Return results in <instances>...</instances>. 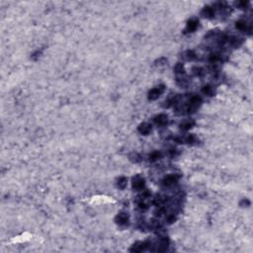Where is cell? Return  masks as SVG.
Instances as JSON below:
<instances>
[{"mask_svg": "<svg viewBox=\"0 0 253 253\" xmlns=\"http://www.w3.org/2000/svg\"><path fill=\"white\" fill-rule=\"evenodd\" d=\"M169 238L166 237V236H162V237H160L159 239V242L157 244V248L155 249L156 251H159V252H162V251H165L167 249V247L169 246Z\"/></svg>", "mask_w": 253, "mask_h": 253, "instance_id": "8992f818", "label": "cell"}, {"mask_svg": "<svg viewBox=\"0 0 253 253\" xmlns=\"http://www.w3.org/2000/svg\"><path fill=\"white\" fill-rule=\"evenodd\" d=\"M248 3H249L248 1H240V2H237L236 4H237L240 8H245L247 5H248Z\"/></svg>", "mask_w": 253, "mask_h": 253, "instance_id": "d4e9b609", "label": "cell"}, {"mask_svg": "<svg viewBox=\"0 0 253 253\" xmlns=\"http://www.w3.org/2000/svg\"><path fill=\"white\" fill-rule=\"evenodd\" d=\"M175 220H176V217L174 216V215H170V216L167 217V223H168V224L174 223Z\"/></svg>", "mask_w": 253, "mask_h": 253, "instance_id": "cb8c5ba5", "label": "cell"}, {"mask_svg": "<svg viewBox=\"0 0 253 253\" xmlns=\"http://www.w3.org/2000/svg\"><path fill=\"white\" fill-rule=\"evenodd\" d=\"M161 157V153L159 151H153L148 155V160L150 162H154V161L158 160Z\"/></svg>", "mask_w": 253, "mask_h": 253, "instance_id": "e0dca14e", "label": "cell"}, {"mask_svg": "<svg viewBox=\"0 0 253 253\" xmlns=\"http://www.w3.org/2000/svg\"><path fill=\"white\" fill-rule=\"evenodd\" d=\"M174 70H175V72L176 73H178V74H183L185 72V68H184V66H183V63H181V62H178L175 66V67H174Z\"/></svg>", "mask_w": 253, "mask_h": 253, "instance_id": "d6986e66", "label": "cell"}, {"mask_svg": "<svg viewBox=\"0 0 253 253\" xmlns=\"http://www.w3.org/2000/svg\"><path fill=\"white\" fill-rule=\"evenodd\" d=\"M165 87H164V85H159L157 86V87H155L153 89H151L148 92V99L149 100H156L158 97L163 93V91H164Z\"/></svg>", "mask_w": 253, "mask_h": 253, "instance_id": "3957f363", "label": "cell"}, {"mask_svg": "<svg viewBox=\"0 0 253 253\" xmlns=\"http://www.w3.org/2000/svg\"><path fill=\"white\" fill-rule=\"evenodd\" d=\"M199 26V21L197 19H191L189 22L187 24V28H186V32H189V33H192V32L195 31Z\"/></svg>", "mask_w": 253, "mask_h": 253, "instance_id": "30bf717a", "label": "cell"}, {"mask_svg": "<svg viewBox=\"0 0 253 253\" xmlns=\"http://www.w3.org/2000/svg\"><path fill=\"white\" fill-rule=\"evenodd\" d=\"M194 125H195V122L193 120H187L180 124V129L182 131H189L191 128H193Z\"/></svg>", "mask_w": 253, "mask_h": 253, "instance_id": "4fadbf2b", "label": "cell"}, {"mask_svg": "<svg viewBox=\"0 0 253 253\" xmlns=\"http://www.w3.org/2000/svg\"><path fill=\"white\" fill-rule=\"evenodd\" d=\"M149 244H150V242H142V241H138L136 242L132 247H131V249L130 251L131 252H142L143 250H145L147 248V247H149Z\"/></svg>", "mask_w": 253, "mask_h": 253, "instance_id": "5b68a950", "label": "cell"}, {"mask_svg": "<svg viewBox=\"0 0 253 253\" xmlns=\"http://www.w3.org/2000/svg\"><path fill=\"white\" fill-rule=\"evenodd\" d=\"M178 142H184V143H194L195 142L197 139H196V137L195 136H193V134H188V136H186L185 138H178L177 139Z\"/></svg>", "mask_w": 253, "mask_h": 253, "instance_id": "5bb4252c", "label": "cell"}, {"mask_svg": "<svg viewBox=\"0 0 253 253\" xmlns=\"http://www.w3.org/2000/svg\"><path fill=\"white\" fill-rule=\"evenodd\" d=\"M127 184H128V180L126 177H120L119 179L117 181V186L118 188H120V189H125L127 187Z\"/></svg>", "mask_w": 253, "mask_h": 253, "instance_id": "2e32d148", "label": "cell"}, {"mask_svg": "<svg viewBox=\"0 0 253 253\" xmlns=\"http://www.w3.org/2000/svg\"><path fill=\"white\" fill-rule=\"evenodd\" d=\"M115 220L119 225H127L129 224V215L126 213L118 214Z\"/></svg>", "mask_w": 253, "mask_h": 253, "instance_id": "52a82bcc", "label": "cell"}, {"mask_svg": "<svg viewBox=\"0 0 253 253\" xmlns=\"http://www.w3.org/2000/svg\"><path fill=\"white\" fill-rule=\"evenodd\" d=\"M144 186H145V181H144V179L142 178V177L138 176V175H137L136 177H133V188L134 190L141 191V190L143 189Z\"/></svg>", "mask_w": 253, "mask_h": 253, "instance_id": "277c9868", "label": "cell"}, {"mask_svg": "<svg viewBox=\"0 0 253 253\" xmlns=\"http://www.w3.org/2000/svg\"><path fill=\"white\" fill-rule=\"evenodd\" d=\"M219 60H220V57L219 56V55H216V53H213V55H211L209 57V61L211 62H213V63L218 62Z\"/></svg>", "mask_w": 253, "mask_h": 253, "instance_id": "44dd1931", "label": "cell"}, {"mask_svg": "<svg viewBox=\"0 0 253 253\" xmlns=\"http://www.w3.org/2000/svg\"><path fill=\"white\" fill-rule=\"evenodd\" d=\"M235 26H236V28H237L238 30L245 31V32H248V33L250 34V32H251V27L247 26V24H246L245 21H243V20H240V21H238V22H236Z\"/></svg>", "mask_w": 253, "mask_h": 253, "instance_id": "7c38bea8", "label": "cell"}, {"mask_svg": "<svg viewBox=\"0 0 253 253\" xmlns=\"http://www.w3.org/2000/svg\"><path fill=\"white\" fill-rule=\"evenodd\" d=\"M164 213H165V209L162 208V207H159V206H158V209L154 212L155 216H156V217H161Z\"/></svg>", "mask_w": 253, "mask_h": 253, "instance_id": "7402d4cb", "label": "cell"}, {"mask_svg": "<svg viewBox=\"0 0 253 253\" xmlns=\"http://www.w3.org/2000/svg\"><path fill=\"white\" fill-rule=\"evenodd\" d=\"M201 104H202V98L200 96H197V95L192 96L189 100V104L186 107V111H187L186 113H188V114L194 113L201 106Z\"/></svg>", "mask_w": 253, "mask_h": 253, "instance_id": "6da1fadb", "label": "cell"}, {"mask_svg": "<svg viewBox=\"0 0 253 253\" xmlns=\"http://www.w3.org/2000/svg\"><path fill=\"white\" fill-rule=\"evenodd\" d=\"M240 206L241 207H249L250 206V201L247 200V199H243V200L240 202Z\"/></svg>", "mask_w": 253, "mask_h": 253, "instance_id": "603a6c76", "label": "cell"}, {"mask_svg": "<svg viewBox=\"0 0 253 253\" xmlns=\"http://www.w3.org/2000/svg\"><path fill=\"white\" fill-rule=\"evenodd\" d=\"M153 121L157 126H165L168 122V117L164 114H159L154 118Z\"/></svg>", "mask_w": 253, "mask_h": 253, "instance_id": "ba28073f", "label": "cell"}, {"mask_svg": "<svg viewBox=\"0 0 253 253\" xmlns=\"http://www.w3.org/2000/svg\"><path fill=\"white\" fill-rule=\"evenodd\" d=\"M202 91H203V93L206 94L207 96H213L214 95V89H213L212 86H210V85L204 86Z\"/></svg>", "mask_w": 253, "mask_h": 253, "instance_id": "ac0fdd59", "label": "cell"}, {"mask_svg": "<svg viewBox=\"0 0 253 253\" xmlns=\"http://www.w3.org/2000/svg\"><path fill=\"white\" fill-rule=\"evenodd\" d=\"M201 14H202L203 17L208 18V19H212L214 16H215V10L212 7L207 6V7H205V8L202 10Z\"/></svg>", "mask_w": 253, "mask_h": 253, "instance_id": "8fae6325", "label": "cell"}, {"mask_svg": "<svg viewBox=\"0 0 253 253\" xmlns=\"http://www.w3.org/2000/svg\"><path fill=\"white\" fill-rule=\"evenodd\" d=\"M196 56H197V55H196V52H194V51H186L184 53H183V57H184L185 60H187V61L195 60Z\"/></svg>", "mask_w": 253, "mask_h": 253, "instance_id": "9a60e30c", "label": "cell"}, {"mask_svg": "<svg viewBox=\"0 0 253 253\" xmlns=\"http://www.w3.org/2000/svg\"><path fill=\"white\" fill-rule=\"evenodd\" d=\"M192 71H193V74L196 75V76H201V75L203 74V69L201 67H198V66L193 67Z\"/></svg>", "mask_w": 253, "mask_h": 253, "instance_id": "ffe728a7", "label": "cell"}, {"mask_svg": "<svg viewBox=\"0 0 253 253\" xmlns=\"http://www.w3.org/2000/svg\"><path fill=\"white\" fill-rule=\"evenodd\" d=\"M138 132L143 136H147L150 132H151V125L148 123H142V125L138 127Z\"/></svg>", "mask_w": 253, "mask_h": 253, "instance_id": "9c48e42d", "label": "cell"}, {"mask_svg": "<svg viewBox=\"0 0 253 253\" xmlns=\"http://www.w3.org/2000/svg\"><path fill=\"white\" fill-rule=\"evenodd\" d=\"M180 179V175L178 174H170V175H167L166 177L162 179L161 183H162V185L165 186V187H170L172 185H174L175 183Z\"/></svg>", "mask_w": 253, "mask_h": 253, "instance_id": "7a4b0ae2", "label": "cell"}]
</instances>
